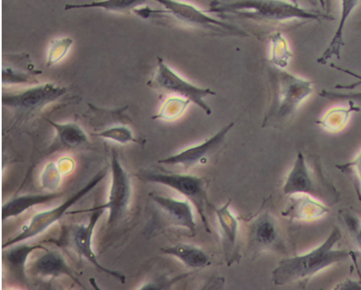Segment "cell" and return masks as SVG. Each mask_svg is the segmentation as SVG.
Returning <instances> with one entry per match:
<instances>
[{"mask_svg":"<svg viewBox=\"0 0 361 290\" xmlns=\"http://www.w3.org/2000/svg\"><path fill=\"white\" fill-rule=\"evenodd\" d=\"M341 238V230L335 226L323 244L315 249L298 256L283 258L273 270L272 283L276 286L295 282L307 283L322 270L352 257L354 252L336 248Z\"/></svg>","mask_w":361,"mask_h":290,"instance_id":"6da1fadb","label":"cell"},{"mask_svg":"<svg viewBox=\"0 0 361 290\" xmlns=\"http://www.w3.org/2000/svg\"><path fill=\"white\" fill-rule=\"evenodd\" d=\"M207 13L237 15L253 20L281 23L290 20H333L328 13L305 9L289 0H233L211 2Z\"/></svg>","mask_w":361,"mask_h":290,"instance_id":"7a4b0ae2","label":"cell"},{"mask_svg":"<svg viewBox=\"0 0 361 290\" xmlns=\"http://www.w3.org/2000/svg\"><path fill=\"white\" fill-rule=\"evenodd\" d=\"M271 81L273 99L264 117V127L292 116L314 90L312 81L278 68L273 70Z\"/></svg>","mask_w":361,"mask_h":290,"instance_id":"3957f363","label":"cell"},{"mask_svg":"<svg viewBox=\"0 0 361 290\" xmlns=\"http://www.w3.org/2000/svg\"><path fill=\"white\" fill-rule=\"evenodd\" d=\"M153 1L159 3L164 8L162 11H156V13L166 15L175 21L183 23V25L207 31L216 36L249 37V35L239 27L212 17L207 11L200 9L193 4L183 1V0H153Z\"/></svg>","mask_w":361,"mask_h":290,"instance_id":"277c9868","label":"cell"},{"mask_svg":"<svg viewBox=\"0 0 361 290\" xmlns=\"http://www.w3.org/2000/svg\"><path fill=\"white\" fill-rule=\"evenodd\" d=\"M137 177L145 182L162 184L182 194L197 210L207 232L212 233L207 215V207L209 205V201L207 198V184L202 178L190 174H164L152 171L141 172Z\"/></svg>","mask_w":361,"mask_h":290,"instance_id":"5b68a950","label":"cell"},{"mask_svg":"<svg viewBox=\"0 0 361 290\" xmlns=\"http://www.w3.org/2000/svg\"><path fill=\"white\" fill-rule=\"evenodd\" d=\"M147 85L159 92L184 97L197 105L207 115H211L212 109L205 99L217 94L210 88L200 87L190 83L172 70L161 57H158V68Z\"/></svg>","mask_w":361,"mask_h":290,"instance_id":"8992f818","label":"cell"},{"mask_svg":"<svg viewBox=\"0 0 361 290\" xmlns=\"http://www.w3.org/2000/svg\"><path fill=\"white\" fill-rule=\"evenodd\" d=\"M105 176L106 172L104 171H100L90 180L87 184H85L83 188H81L80 191L74 193L72 197L66 200L61 205L54 207V209L42 211V212L34 215L33 218L30 219L29 224L23 226L21 233H19L18 235H16L15 237L11 238V240L4 243L2 246L3 249H6L16 244H20L23 241H28L30 238H32L44 232L50 226L60 221V219L68 213V210L75 205V203L85 197L89 192L95 189L97 184L101 183L102 180L105 178Z\"/></svg>","mask_w":361,"mask_h":290,"instance_id":"52a82bcc","label":"cell"},{"mask_svg":"<svg viewBox=\"0 0 361 290\" xmlns=\"http://www.w3.org/2000/svg\"><path fill=\"white\" fill-rule=\"evenodd\" d=\"M111 184L107 203L96 209L109 210L108 226H113L127 214L132 198V184L128 171L121 164L118 152L112 150Z\"/></svg>","mask_w":361,"mask_h":290,"instance_id":"ba28073f","label":"cell"},{"mask_svg":"<svg viewBox=\"0 0 361 290\" xmlns=\"http://www.w3.org/2000/svg\"><path fill=\"white\" fill-rule=\"evenodd\" d=\"M66 92V87L53 83L33 85L17 93L4 94L2 104L23 113L37 112L61 99Z\"/></svg>","mask_w":361,"mask_h":290,"instance_id":"9c48e42d","label":"cell"},{"mask_svg":"<svg viewBox=\"0 0 361 290\" xmlns=\"http://www.w3.org/2000/svg\"><path fill=\"white\" fill-rule=\"evenodd\" d=\"M87 211L92 212V214L90 215L89 222L84 223V224L78 225L74 227L73 229V240L77 253L78 255H80L81 257L85 258L86 260H88L98 272L108 274V275L118 280L121 284H124L126 277L123 274L116 272V270L106 268L104 265H102L92 248L94 231H95L97 222L99 221V219L102 217L105 210L93 207V209H90Z\"/></svg>","mask_w":361,"mask_h":290,"instance_id":"30bf717a","label":"cell"},{"mask_svg":"<svg viewBox=\"0 0 361 290\" xmlns=\"http://www.w3.org/2000/svg\"><path fill=\"white\" fill-rule=\"evenodd\" d=\"M234 123L227 124L226 126L223 127L221 131L204 142L184 149L178 154L159 159V163L166 164V166H180L185 169L195 167L198 163H203V160H205L207 156L213 155L221 147L223 143L225 142L226 135L234 127Z\"/></svg>","mask_w":361,"mask_h":290,"instance_id":"8fae6325","label":"cell"},{"mask_svg":"<svg viewBox=\"0 0 361 290\" xmlns=\"http://www.w3.org/2000/svg\"><path fill=\"white\" fill-rule=\"evenodd\" d=\"M281 245L276 219L268 211L259 214L248 226V248L254 255L277 250Z\"/></svg>","mask_w":361,"mask_h":290,"instance_id":"7c38bea8","label":"cell"},{"mask_svg":"<svg viewBox=\"0 0 361 290\" xmlns=\"http://www.w3.org/2000/svg\"><path fill=\"white\" fill-rule=\"evenodd\" d=\"M150 198L159 209L166 215L169 221L175 226L183 227L192 235L196 234L195 214L192 203L188 199H176L164 195L150 194Z\"/></svg>","mask_w":361,"mask_h":290,"instance_id":"4fadbf2b","label":"cell"},{"mask_svg":"<svg viewBox=\"0 0 361 290\" xmlns=\"http://www.w3.org/2000/svg\"><path fill=\"white\" fill-rule=\"evenodd\" d=\"M41 73L42 71L35 68L28 54H5L3 56L4 85L38 83L37 76Z\"/></svg>","mask_w":361,"mask_h":290,"instance_id":"5bb4252c","label":"cell"},{"mask_svg":"<svg viewBox=\"0 0 361 290\" xmlns=\"http://www.w3.org/2000/svg\"><path fill=\"white\" fill-rule=\"evenodd\" d=\"M231 201L219 207H214L222 237L223 250L227 265H231L238 261V226L236 215L230 207Z\"/></svg>","mask_w":361,"mask_h":290,"instance_id":"9a60e30c","label":"cell"},{"mask_svg":"<svg viewBox=\"0 0 361 290\" xmlns=\"http://www.w3.org/2000/svg\"><path fill=\"white\" fill-rule=\"evenodd\" d=\"M283 192L286 195L305 194L315 198L319 195L301 152L298 154L293 167L286 179Z\"/></svg>","mask_w":361,"mask_h":290,"instance_id":"2e32d148","label":"cell"},{"mask_svg":"<svg viewBox=\"0 0 361 290\" xmlns=\"http://www.w3.org/2000/svg\"><path fill=\"white\" fill-rule=\"evenodd\" d=\"M33 270L37 275L43 277H59L66 276L77 284L80 282L77 279L65 258L57 250H48L41 258H39L33 265Z\"/></svg>","mask_w":361,"mask_h":290,"instance_id":"e0dca14e","label":"cell"},{"mask_svg":"<svg viewBox=\"0 0 361 290\" xmlns=\"http://www.w3.org/2000/svg\"><path fill=\"white\" fill-rule=\"evenodd\" d=\"M341 11L338 25L334 35L329 47L324 50L322 56L317 59V62L321 65H325L333 57H336L337 60H340L341 49L344 46V28L345 25L349 17H350L353 11L358 6L360 0H341Z\"/></svg>","mask_w":361,"mask_h":290,"instance_id":"ac0fdd59","label":"cell"},{"mask_svg":"<svg viewBox=\"0 0 361 290\" xmlns=\"http://www.w3.org/2000/svg\"><path fill=\"white\" fill-rule=\"evenodd\" d=\"M292 205L283 215L293 219H314L329 212V207L322 205L319 200L312 195L298 194L291 195Z\"/></svg>","mask_w":361,"mask_h":290,"instance_id":"d6986e66","label":"cell"},{"mask_svg":"<svg viewBox=\"0 0 361 290\" xmlns=\"http://www.w3.org/2000/svg\"><path fill=\"white\" fill-rule=\"evenodd\" d=\"M162 253L178 258L183 265L192 269H202L211 265V260L204 250L186 243L161 248Z\"/></svg>","mask_w":361,"mask_h":290,"instance_id":"ffe728a7","label":"cell"},{"mask_svg":"<svg viewBox=\"0 0 361 290\" xmlns=\"http://www.w3.org/2000/svg\"><path fill=\"white\" fill-rule=\"evenodd\" d=\"M62 195V193L27 194L11 199L2 207V221L19 217L30 207L54 201Z\"/></svg>","mask_w":361,"mask_h":290,"instance_id":"44dd1931","label":"cell"},{"mask_svg":"<svg viewBox=\"0 0 361 290\" xmlns=\"http://www.w3.org/2000/svg\"><path fill=\"white\" fill-rule=\"evenodd\" d=\"M39 249H44L41 245L16 244L4 249L3 260L13 275L19 280L25 281V265L30 254Z\"/></svg>","mask_w":361,"mask_h":290,"instance_id":"7402d4cb","label":"cell"},{"mask_svg":"<svg viewBox=\"0 0 361 290\" xmlns=\"http://www.w3.org/2000/svg\"><path fill=\"white\" fill-rule=\"evenodd\" d=\"M149 0H97L85 4H68L65 11L76 9H103L113 13H129L146 5Z\"/></svg>","mask_w":361,"mask_h":290,"instance_id":"603a6c76","label":"cell"},{"mask_svg":"<svg viewBox=\"0 0 361 290\" xmlns=\"http://www.w3.org/2000/svg\"><path fill=\"white\" fill-rule=\"evenodd\" d=\"M57 133L58 138L65 147L76 148L88 143V137L80 126L76 123H58L47 120Z\"/></svg>","mask_w":361,"mask_h":290,"instance_id":"cb8c5ba5","label":"cell"},{"mask_svg":"<svg viewBox=\"0 0 361 290\" xmlns=\"http://www.w3.org/2000/svg\"><path fill=\"white\" fill-rule=\"evenodd\" d=\"M191 102L188 99H184L178 96L169 97L164 102L160 111L156 116H152V119L157 120L164 121H174L178 119L179 117L183 115L186 109Z\"/></svg>","mask_w":361,"mask_h":290,"instance_id":"d4e9b609","label":"cell"},{"mask_svg":"<svg viewBox=\"0 0 361 290\" xmlns=\"http://www.w3.org/2000/svg\"><path fill=\"white\" fill-rule=\"evenodd\" d=\"M359 111L355 107V103L351 102V107L349 108H335L326 113L317 123H319L326 131L336 132L343 128L346 125L352 111Z\"/></svg>","mask_w":361,"mask_h":290,"instance_id":"484cf974","label":"cell"},{"mask_svg":"<svg viewBox=\"0 0 361 290\" xmlns=\"http://www.w3.org/2000/svg\"><path fill=\"white\" fill-rule=\"evenodd\" d=\"M271 62L278 68L283 69L292 56L286 39L282 34L277 32L271 38Z\"/></svg>","mask_w":361,"mask_h":290,"instance_id":"4316f807","label":"cell"},{"mask_svg":"<svg viewBox=\"0 0 361 290\" xmlns=\"http://www.w3.org/2000/svg\"><path fill=\"white\" fill-rule=\"evenodd\" d=\"M94 136L101 137L106 140H111L113 142L121 144H127L130 143H140L138 139L135 138L132 129L125 125H116L105 128L104 131L97 133Z\"/></svg>","mask_w":361,"mask_h":290,"instance_id":"83f0119b","label":"cell"},{"mask_svg":"<svg viewBox=\"0 0 361 290\" xmlns=\"http://www.w3.org/2000/svg\"><path fill=\"white\" fill-rule=\"evenodd\" d=\"M73 43V39L68 37L57 38L51 42L47 66H50L60 61L68 52Z\"/></svg>","mask_w":361,"mask_h":290,"instance_id":"f1b7e54d","label":"cell"},{"mask_svg":"<svg viewBox=\"0 0 361 290\" xmlns=\"http://www.w3.org/2000/svg\"><path fill=\"white\" fill-rule=\"evenodd\" d=\"M61 181V170L56 164L50 163L42 174V186L51 191L57 188Z\"/></svg>","mask_w":361,"mask_h":290,"instance_id":"f546056e","label":"cell"},{"mask_svg":"<svg viewBox=\"0 0 361 290\" xmlns=\"http://www.w3.org/2000/svg\"><path fill=\"white\" fill-rule=\"evenodd\" d=\"M319 95L329 100L341 99L353 102V103H361V92L341 93L329 91H323Z\"/></svg>","mask_w":361,"mask_h":290,"instance_id":"4dcf8cb0","label":"cell"},{"mask_svg":"<svg viewBox=\"0 0 361 290\" xmlns=\"http://www.w3.org/2000/svg\"><path fill=\"white\" fill-rule=\"evenodd\" d=\"M347 224H348L349 229L351 230L353 235L355 236V240L361 249V221L359 218L354 217H349L345 218Z\"/></svg>","mask_w":361,"mask_h":290,"instance_id":"1f68e13d","label":"cell"},{"mask_svg":"<svg viewBox=\"0 0 361 290\" xmlns=\"http://www.w3.org/2000/svg\"><path fill=\"white\" fill-rule=\"evenodd\" d=\"M345 168H352L357 172V175H358L360 179V201H361V151L360 154L357 155L356 158L354 160H352L351 162H349L345 164Z\"/></svg>","mask_w":361,"mask_h":290,"instance_id":"d6a6232c","label":"cell"},{"mask_svg":"<svg viewBox=\"0 0 361 290\" xmlns=\"http://www.w3.org/2000/svg\"><path fill=\"white\" fill-rule=\"evenodd\" d=\"M336 289H361V284H357L356 282L347 280Z\"/></svg>","mask_w":361,"mask_h":290,"instance_id":"836d02e7","label":"cell"},{"mask_svg":"<svg viewBox=\"0 0 361 290\" xmlns=\"http://www.w3.org/2000/svg\"><path fill=\"white\" fill-rule=\"evenodd\" d=\"M332 0H323V7L326 13H329L331 10Z\"/></svg>","mask_w":361,"mask_h":290,"instance_id":"e575fe53","label":"cell"},{"mask_svg":"<svg viewBox=\"0 0 361 290\" xmlns=\"http://www.w3.org/2000/svg\"><path fill=\"white\" fill-rule=\"evenodd\" d=\"M289 1H291L294 4H297V5H299V1H298V0H289Z\"/></svg>","mask_w":361,"mask_h":290,"instance_id":"d590c367","label":"cell"}]
</instances>
